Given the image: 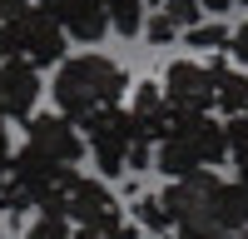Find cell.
Listing matches in <instances>:
<instances>
[{
  "mask_svg": "<svg viewBox=\"0 0 248 239\" xmlns=\"http://www.w3.org/2000/svg\"><path fill=\"white\" fill-rule=\"evenodd\" d=\"M109 5V25L119 35H139L144 30V0H105Z\"/></svg>",
  "mask_w": 248,
  "mask_h": 239,
  "instance_id": "12",
  "label": "cell"
},
{
  "mask_svg": "<svg viewBox=\"0 0 248 239\" xmlns=\"http://www.w3.org/2000/svg\"><path fill=\"white\" fill-rule=\"evenodd\" d=\"M85 145H90V154H94V165L105 170V174H119L124 165H134V170H144V165H154V150H144L139 145V130H134V115L124 110V105H114V110H99L94 120H85Z\"/></svg>",
  "mask_w": 248,
  "mask_h": 239,
  "instance_id": "5",
  "label": "cell"
},
{
  "mask_svg": "<svg viewBox=\"0 0 248 239\" xmlns=\"http://www.w3.org/2000/svg\"><path fill=\"white\" fill-rule=\"evenodd\" d=\"M85 150L79 125L70 115H35L25 120V145L15 154V170L5 179V209H30L40 214H65V185L75 179V159Z\"/></svg>",
  "mask_w": 248,
  "mask_h": 239,
  "instance_id": "1",
  "label": "cell"
},
{
  "mask_svg": "<svg viewBox=\"0 0 248 239\" xmlns=\"http://www.w3.org/2000/svg\"><path fill=\"white\" fill-rule=\"evenodd\" d=\"M65 219L75 229H124L119 199L99 185V179H85V174H75L65 185Z\"/></svg>",
  "mask_w": 248,
  "mask_h": 239,
  "instance_id": "7",
  "label": "cell"
},
{
  "mask_svg": "<svg viewBox=\"0 0 248 239\" xmlns=\"http://www.w3.org/2000/svg\"><path fill=\"white\" fill-rule=\"evenodd\" d=\"M0 40L5 55H20L30 65H55L65 55V25L50 15V5L35 0H0Z\"/></svg>",
  "mask_w": 248,
  "mask_h": 239,
  "instance_id": "4",
  "label": "cell"
},
{
  "mask_svg": "<svg viewBox=\"0 0 248 239\" xmlns=\"http://www.w3.org/2000/svg\"><path fill=\"white\" fill-rule=\"evenodd\" d=\"M45 5L65 25V35H75V40H99L109 30V5L105 0H45Z\"/></svg>",
  "mask_w": 248,
  "mask_h": 239,
  "instance_id": "10",
  "label": "cell"
},
{
  "mask_svg": "<svg viewBox=\"0 0 248 239\" xmlns=\"http://www.w3.org/2000/svg\"><path fill=\"white\" fill-rule=\"evenodd\" d=\"M164 100L174 115H209L218 105V75L199 60H174L164 70Z\"/></svg>",
  "mask_w": 248,
  "mask_h": 239,
  "instance_id": "6",
  "label": "cell"
},
{
  "mask_svg": "<svg viewBox=\"0 0 248 239\" xmlns=\"http://www.w3.org/2000/svg\"><path fill=\"white\" fill-rule=\"evenodd\" d=\"M174 30H179V25H174V20L164 15V10H159L154 20H144V35H149V45H169V40H174Z\"/></svg>",
  "mask_w": 248,
  "mask_h": 239,
  "instance_id": "19",
  "label": "cell"
},
{
  "mask_svg": "<svg viewBox=\"0 0 248 239\" xmlns=\"http://www.w3.org/2000/svg\"><path fill=\"white\" fill-rule=\"evenodd\" d=\"M229 50H233V60H238V65H248V20H243V25L233 30V40H229Z\"/></svg>",
  "mask_w": 248,
  "mask_h": 239,
  "instance_id": "20",
  "label": "cell"
},
{
  "mask_svg": "<svg viewBox=\"0 0 248 239\" xmlns=\"http://www.w3.org/2000/svg\"><path fill=\"white\" fill-rule=\"evenodd\" d=\"M229 224H233L238 234H248V179H243V174L229 185Z\"/></svg>",
  "mask_w": 248,
  "mask_h": 239,
  "instance_id": "14",
  "label": "cell"
},
{
  "mask_svg": "<svg viewBox=\"0 0 248 239\" xmlns=\"http://www.w3.org/2000/svg\"><path fill=\"white\" fill-rule=\"evenodd\" d=\"M0 60H10V55H5V40H0Z\"/></svg>",
  "mask_w": 248,
  "mask_h": 239,
  "instance_id": "23",
  "label": "cell"
},
{
  "mask_svg": "<svg viewBox=\"0 0 248 239\" xmlns=\"http://www.w3.org/2000/svg\"><path fill=\"white\" fill-rule=\"evenodd\" d=\"M199 5L203 0H164V15H169L179 30H194L199 25Z\"/></svg>",
  "mask_w": 248,
  "mask_h": 239,
  "instance_id": "17",
  "label": "cell"
},
{
  "mask_svg": "<svg viewBox=\"0 0 248 239\" xmlns=\"http://www.w3.org/2000/svg\"><path fill=\"white\" fill-rule=\"evenodd\" d=\"M214 75H218V110L229 120H248V75L229 65H214Z\"/></svg>",
  "mask_w": 248,
  "mask_h": 239,
  "instance_id": "11",
  "label": "cell"
},
{
  "mask_svg": "<svg viewBox=\"0 0 248 239\" xmlns=\"http://www.w3.org/2000/svg\"><path fill=\"white\" fill-rule=\"evenodd\" d=\"M139 224L144 229H174V214L164 205V194H144L139 199Z\"/></svg>",
  "mask_w": 248,
  "mask_h": 239,
  "instance_id": "13",
  "label": "cell"
},
{
  "mask_svg": "<svg viewBox=\"0 0 248 239\" xmlns=\"http://www.w3.org/2000/svg\"><path fill=\"white\" fill-rule=\"evenodd\" d=\"M124 95H129V75H124V65H114V60H105V55L60 60L55 105H60V115H70L75 125L94 120L99 110H114Z\"/></svg>",
  "mask_w": 248,
  "mask_h": 239,
  "instance_id": "2",
  "label": "cell"
},
{
  "mask_svg": "<svg viewBox=\"0 0 248 239\" xmlns=\"http://www.w3.org/2000/svg\"><path fill=\"white\" fill-rule=\"evenodd\" d=\"M223 154H229V130H223L218 120H209V115H174L169 135H164L159 150H154V165L169 179H184V174L214 170Z\"/></svg>",
  "mask_w": 248,
  "mask_h": 239,
  "instance_id": "3",
  "label": "cell"
},
{
  "mask_svg": "<svg viewBox=\"0 0 248 239\" xmlns=\"http://www.w3.org/2000/svg\"><path fill=\"white\" fill-rule=\"evenodd\" d=\"M229 154H233L238 174L248 179V120H229Z\"/></svg>",
  "mask_w": 248,
  "mask_h": 239,
  "instance_id": "16",
  "label": "cell"
},
{
  "mask_svg": "<svg viewBox=\"0 0 248 239\" xmlns=\"http://www.w3.org/2000/svg\"><path fill=\"white\" fill-rule=\"evenodd\" d=\"M129 115H134V130H139V145L159 150V139L174 125V110H169V100H164V90L159 85H139L134 100H129Z\"/></svg>",
  "mask_w": 248,
  "mask_h": 239,
  "instance_id": "9",
  "label": "cell"
},
{
  "mask_svg": "<svg viewBox=\"0 0 248 239\" xmlns=\"http://www.w3.org/2000/svg\"><path fill=\"white\" fill-rule=\"evenodd\" d=\"M209 10H229V5H248V0H203Z\"/></svg>",
  "mask_w": 248,
  "mask_h": 239,
  "instance_id": "22",
  "label": "cell"
},
{
  "mask_svg": "<svg viewBox=\"0 0 248 239\" xmlns=\"http://www.w3.org/2000/svg\"><path fill=\"white\" fill-rule=\"evenodd\" d=\"M35 100H40V65L30 60H0V115L5 120H35Z\"/></svg>",
  "mask_w": 248,
  "mask_h": 239,
  "instance_id": "8",
  "label": "cell"
},
{
  "mask_svg": "<svg viewBox=\"0 0 248 239\" xmlns=\"http://www.w3.org/2000/svg\"><path fill=\"white\" fill-rule=\"evenodd\" d=\"M70 239H129V229H75Z\"/></svg>",
  "mask_w": 248,
  "mask_h": 239,
  "instance_id": "21",
  "label": "cell"
},
{
  "mask_svg": "<svg viewBox=\"0 0 248 239\" xmlns=\"http://www.w3.org/2000/svg\"><path fill=\"white\" fill-rule=\"evenodd\" d=\"M229 40H233V35L223 30V25H194V30H189V45H194V50H218V45H229Z\"/></svg>",
  "mask_w": 248,
  "mask_h": 239,
  "instance_id": "18",
  "label": "cell"
},
{
  "mask_svg": "<svg viewBox=\"0 0 248 239\" xmlns=\"http://www.w3.org/2000/svg\"><path fill=\"white\" fill-rule=\"evenodd\" d=\"M75 229H70V219L65 214H40L35 224L25 229V239H70Z\"/></svg>",
  "mask_w": 248,
  "mask_h": 239,
  "instance_id": "15",
  "label": "cell"
}]
</instances>
